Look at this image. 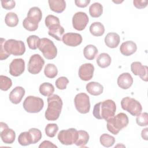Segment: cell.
<instances>
[{"mask_svg": "<svg viewBox=\"0 0 148 148\" xmlns=\"http://www.w3.org/2000/svg\"><path fill=\"white\" fill-rule=\"evenodd\" d=\"M116 110L115 102L112 99H107L98 102L94 105L92 114L97 119L106 121L114 116Z\"/></svg>", "mask_w": 148, "mask_h": 148, "instance_id": "cell-1", "label": "cell"}, {"mask_svg": "<svg viewBox=\"0 0 148 148\" xmlns=\"http://www.w3.org/2000/svg\"><path fill=\"white\" fill-rule=\"evenodd\" d=\"M48 106L45 112V118L49 121H55L60 117L62 108V101L56 94H53L47 98Z\"/></svg>", "mask_w": 148, "mask_h": 148, "instance_id": "cell-2", "label": "cell"}, {"mask_svg": "<svg viewBox=\"0 0 148 148\" xmlns=\"http://www.w3.org/2000/svg\"><path fill=\"white\" fill-rule=\"evenodd\" d=\"M108 130L114 135H117L124 128L126 127L129 123L128 117L124 113H119L110 118L107 121Z\"/></svg>", "mask_w": 148, "mask_h": 148, "instance_id": "cell-3", "label": "cell"}, {"mask_svg": "<svg viewBox=\"0 0 148 148\" xmlns=\"http://www.w3.org/2000/svg\"><path fill=\"white\" fill-rule=\"evenodd\" d=\"M24 110L31 113H36L40 112L44 106L43 100L37 97L28 96L23 103Z\"/></svg>", "mask_w": 148, "mask_h": 148, "instance_id": "cell-4", "label": "cell"}, {"mask_svg": "<svg viewBox=\"0 0 148 148\" xmlns=\"http://www.w3.org/2000/svg\"><path fill=\"white\" fill-rule=\"evenodd\" d=\"M3 47L8 54L15 56H22L25 51L24 43L21 40L13 39L6 40L3 43Z\"/></svg>", "mask_w": 148, "mask_h": 148, "instance_id": "cell-5", "label": "cell"}, {"mask_svg": "<svg viewBox=\"0 0 148 148\" xmlns=\"http://www.w3.org/2000/svg\"><path fill=\"white\" fill-rule=\"evenodd\" d=\"M38 49L42 53L45 58L47 60H53L57 56V49L53 42L48 38L40 39Z\"/></svg>", "mask_w": 148, "mask_h": 148, "instance_id": "cell-6", "label": "cell"}, {"mask_svg": "<svg viewBox=\"0 0 148 148\" xmlns=\"http://www.w3.org/2000/svg\"><path fill=\"white\" fill-rule=\"evenodd\" d=\"M121 106L123 110L127 111L134 116H138L142 110V107L140 102L129 97H126L122 99Z\"/></svg>", "mask_w": 148, "mask_h": 148, "instance_id": "cell-7", "label": "cell"}, {"mask_svg": "<svg viewBox=\"0 0 148 148\" xmlns=\"http://www.w3.org/2000/svg\"><path fill=\"white\" fill-rule=\"evenodd\" d=\"M75 106L76 110L82 114L89 112L90 109V98L84 92L77 94L74 98Z\"/></svg>", "mask_w": 148, "mask_h": 148, "instance_id": "cell-8", "label": "cell"}, {"mask_svg": "<svg viewBox=\"0 0 148 148\" xmlns=\"http://www.w3.org/2000/svg\"><path fill=\"white\" fill-rule=\"evenodd\" d=\"M77 135V131L75 128L61 130L59 132L57 138L58 140L64 145H71L75 143Z\"/></svg>", "mask_w": 148, "mask_h": 148, "instance_id": "cell-9", "label": "cell"}, {"mask_svg": "<svg viewBox=\"0 0 148 148\" xmlns=\"http://www.w3.org/2000/svg\"><path fill=\"white\" fill-rule=\"evenodd\" d=\"M44 64L45 61L39 54H34L31 56L29 60L28 71L31 74H38L41 71Z\"/></svg>", "mask_w": 148, "mask_h": 148, "instance_id": "cell-10", "label": "cell"}, {"mask_svg": "<svg viewBox=\"0 0 148 148\" xmlns=\"http://www.w3.org/2000/svg\"><path fill=\"white\" fill-rule=\"evenodd\" d=\"M88 21V17L86 13L78 12L72 17L73 27L77 31H83L87 26Z\"/></svg>", "mask_w": 148, "mask_h": 148, "instance_id": "cell-11", "label": "cell"}, {"mask_svg": "<svg viewBox=\"0 0 148 148\" xmlns=\"http://www.w3.org/2000/svg\"><path fill=\"white\" fill-rule=\"evenodd\" d=\"M0 135L2 140L6 144H12L14 142L16 138V133L11 128H9L8 125L3 123H0Z\"/></svg>", "mask_w": 148, "mask_h": 148, "instance_id": "cell-12", "label": "cell"}, {"mask_svg": "<svg viewBox=\"0 0 148 148\" xmlns=\"http://www.w3.org/2000/svg\"><path fill=\"white\" fill-rule=\"evenodd\" d=\"M25 70V62L22 58H16L12 60L9 65V73L14 77L21 75Z\"/></svg>", "mask_w": 148, "mask_h": 148, "instance_id": "cell-13", "label": "cell"}, {"mask_svg": "<svg viewBox=\"0 0 148 148\" xmlns=\"http://www.w3.org/2000/svg\"><path fill=\"white\" fill-rule=\"evenodd\" d=\"M62 41L68 46L76 47L82 43V36L77 33H66L63 35Z\"/></svg>", "mask_w": 148, "mask_h": 148, "instance_id": "cell-14", "label": "cell"}, {"mask_svg": "<svg viewBox=\"0 0 148 148\" xmlns=\"http://www.w3.org/2000/svg\"><path fill=\"white\" fill-rule=\"evenodd\" d=\"M131 70L132 72L136 76H139L140 79L147 82V70L148 68L146 65H143L141 62L135 61L133 62L131 65Z\"/></svg>", "mask_w": 148, "mask_h": 148, "instance_id": "cell-15", "label": "cell"}, {"mask_svg": "<svg viewBox=\"0 0 148 148\" xmlns=\"http://www.w3.org/2000/svg\"><path fill=\"white\" fill-rule=\"evenodd\" d=\"M94 66L91 63H86L82 65L79 69V76L83 81H88L93 77Z\"/></svg>", "mask_w": 148, "mask_h": 148, "instance_id": "cell-16", "label": "cell"}, {"mask_svg": "<svg viewBox=\"0 0 148 148\" xmlns=\"http://www.w3.org/2000/svg\"><path fill=\"white\" fill-rule=\"evenodd\" d=\"M117 82L119 87L124 90H127L132 85L133 78L130 73L125 72L119 75Z\"/></svg>", "mask_w": 148, "mask_h": 148, "instance_id": "cell-17", "label": "cell"}, {"mask_svg": "<svg viewBox=\"0 0 148 148\" xmlns=\"http://www.w3.org/2000/svg\"><path fill=\"white\" fill-rule=\"evenodd\" d=\"M25 90L20 86H17L10 92L9 98L10 102L14 104L19 103L25 95Z\"/></svg>", "mask_w": 148, "mask_h": 148, "instance_id": "cell-18", "label": "cell"}, {"mask_svg": "<svg viewBox=\"0 0 148 148\" xmlns=\"http://www.w3.org/2000/svg\"><path fill=\"white\" fill-rule=\"evenodd\" d=\"M137 46L136 43L131 40H128L123 42L120 47V51L121 53L125 56H130L136 52Z\"/></svg>", "mask_w": 148, "mask_h": 148, "instance_id": "cell-19", "label": "cell"}, {"mask_svg": "<svg viewBox=\"0 0 148 148\" xmlns=\"http://www.w3.org/2000/svg\"><path fill=\"white\" fill-rule=\"evenodd\" d=\"M120 42V36L116 32H109L105 38V43L109 48H116Z\"/></svg>", "mask_w": 148, "mask_h": 148, "instance_id": "cell-20", "label": "cell"}, {"mask_svg": "<svg viewBox=\"0 0 148 148\" xmlns=\"http://www.w3.org/2000/svg\"><path fill=\"white\" fill-rule=\"evenodd\" d=\"M42 17V13L41 10L38 7H32L29 10L27 18L31 21L35 23L39 24L41 21Z\"/></svg>", "mask_w": 148, "mask_h": 148, "instance_id": "cell-21", "label": "cell"}, {"mask_svg": "<svg viewBox=\"0 0 148 148\" xmlns=\"http://www.w3.org/2000/svg\"><path fill=\"white\" fill-rule=\"evenodd\" d=\"M87 91L91 95L97 96L101 95L103 91V87L98 82H91L86 84Z\"/></svg>", "mask_w": 148, "mask_h": 148, "instance_id": "cell-22", "label": "cell"}, {"mask_svg": "<svg viewBox=\"0 0 148 148\" xmlns=\"http://www.w3.org/2000/svg\"><path fill=\"white\" fill-rule=\"evenodd\" d=\"M64 33V29L60 24L54 25L49 28V35L58 41L62 40Z\"/></svg>", "mask_w": 148, "mask_h": 148, "instance_id": "cell-23", "label": "cell"}, {"mask_svg": "<svg viewBox=\"0 0 148 148\" xmlns=\"http://www.w3.org/2000/svg\"><path fill=\"white\" fill-rule=\"evenodd\" d=\"M50 9L57 13H61L66 8V2L64 0H49L48 1Z\"/></svg>", "mask_w": 148, "mask_h": 148, "instance_id": "cell-24", "label": "cell"}, {"mask_svg": "<svg viewBox=\"0 0 148 148\" xmlns=\"http://www.w3.org/2000/svg\"><path fill=\"white\" fill-rule=\"evenodd\" d=\"M89 140V135L84 130L77 131V135L75 144L80 147H84Z\"/></svg>", "mask_w": 148, "mask_h": 148, "instance_id": "cell-25", "label": "cell"}, {"mask_svg": "<svg viewBox=\"0 0 148 148\" xmlns=\"http://www.w3.org/2000/svg\"><path fill=\"white\" fill-rule=\"evenodd\" d=\"M97 65L102 68H105L108 67L110 64H111V61H112V59L110 56L105 53H101L97 58Z\"/></svg>", "mask_w": 148, "mask_h": 148, "instance_id": "cell-26", "label": "cell"}, {"mask_svg": "<svg viewBox=\"0 0 148 148\" xmlns=\"http://www.w3.org/2000/svg\"><path fill=\"white\" fill-rule=\"evenodd\" d=\"M90 33L95 36H101L105 32V27L100 22H94L90 27Z\"/></svg>", "mask_w": 148, "mask_h": 148, "instance_id": "cell-27", "label": "cell"}, {"mask_svg": "<svg viewBox=\"0 0 148 148\" xmlns=\"http://www.w3.org/2000/svg\"><path fill=\"white\" fill-rule=\"evenodd\" d=\"M98 53V49L94 45H88L83 49V55L88 60H92L95 58Z\"/></svg>", "mask_w": 148, "mask_h": 148, "instance_id": "cell-28", "label": "cell"}, {"mask_svg": "<svg viewBox=\"0 0 148 148\" xmlns=\"http://www.w3.org/2000/svg\"><path fill=\"white\" fill-rule=\"evenodd\" d=\"M89 13L90 16L94 18L100 17L103 13L102 5L98 2L92 3L89 8Z\"/></svg>", "mask_w": 148, "mask_h": 148, "instance_id": "cell-29", "label": "cell"}, {"mask_svg": "<svg viewBox=\"0 0 148 148\" xmlns=\"http://www.w3.org/2000/svg\"><path fill=\"white\" fill-rule=\"evenodd\" d=\"M18 142L21 146H28L33 144L32 138L31 133L29 131L21 132L18 137Z\"/></svg>", "mask_w": 148, "mask_h": 148, "instance_id": "cell-30", "label": "cell"}, {"mask_svg": "<svg viewBox=\"0 0 148 148\" xmlns=\"http://www.w3.org/2000/svg\"><path fill=\"white\" fill-rule=\"evenodd\" d=\"M40 93L45 97H49L53 95L54 91V86L50 83H43L39 86Z\"/></svg>", "mask_w": 148, "mask_h": 148, "instance_id": "cell-31", "label": "cell"}, {"mask_svg": "<svg viewBox=\"0 0 148 148\" xmlns=\"http://www.w3.org/2000/svg\"><path fill=\"white\" fill-rule=\"evenodd\" d=\"M5 22L8 27H16L18 23V16L14 12L8 13L5 17Z\"/></svg>", "mask_w": 148, "mask_h": 148, "instance_id": "cell-32", "label": "cell"}, {"mask_svg": "<svg viewBox=\"0 0 148 148\" xmlns=\"http://www.w3.org/2000/svg\"><path fill=\"white\" fill-rule=\"evenodd\" d=\"M44 73L47 77L53 79L58 74L57 68L53 64H47L45 67Z\"/></svg>", "mask_w": 148, "mask_h": 148, "instance_id": "cell-33", "label": "cell"}, {"mask_svg": "<svg viewBox=\"0 0 148 148\" xmlns=\"http://www.w3.org/2000/svg\"><path fill=\"white\" fill-rule=\"evenodd\" d=\"M99 141L101 144L104 147H109L114 145L115 142V139L113 136L108 134H103L100 136Z\"/></svg>", "mask_w": 148, "mask_h": 148, "instance_id": "cell-34", "label": "cell"}, {"mask_svg": "<svg viewBox=\"0 0 148 148\" xmlns=\"http://www.w3.org/2000/svg\"><path fill=\"white\" fill-rule=\"evenodd\" d=\"M27 42L30 49L36 50L39 47L40 42V39L36 35H30L27 38Z\"/></svg>", "mask_w": 148, "mask_h": 148, "instance_id": "cell-35", "label": "cell"}, {"mask_svg": "<svg viewBox=\"0 0 148 148\" xmlns=\"http://www.w3.org/2000/svg\"><path fill=\"white\" fill-rule=\"evenodd\" d=\"M12 86V80L3 75L0 76V88L2 91L8 90Z\"/></svg>", "mask_w": 148, "mask_h": 148, "instance_id": "cell-36", "label": "cell"}, {"mask_svg": "<svg viewBox=\"0 0 148 148\" xmlns=\"http://www.w3.org/2000/svg\"><path fill=\"white\" fill-rule=\"evenodd\" d=\"M58 130V127L56 124L50 123L45 127V133L46 135L50 138H53L56 135Z\"/></svg>", "mask_w": 148, "mask_h": 148, "instance_id": "cell-37", "label": "cell"}, {"mask_svg": "<svg viewBox=\"0 0 148 148\" xmlns=\"http://www.w3.org/2000/svg\"><path fill=\"white\" fill-rule=\"evenodd\" d=\"M45 25L46 26L49 28L51 26H53L54 25L57 24H60V20L59 18L52 14L48 15L46 18H45Z\"/></svg>", "mask_w": 148, "mask_h": 148, "instance_id": "cell-38", "label": "cell"}, {"mask_svg": "<svg viewBox=\"0 0 148 148\" xmlns=\"http://www.w3.org/2000/svg\"><path fill=\"white\" fill-rule=\"evenodd\" d=\"M136 122L139 126H147L148 125V114L146 112L139 114L136 118Z\"/></svg>", "mask_w": 148, "mask_h": 148, "instance_id": "cell-39", "label": "cell"}, {"mask_svg": "<svg viewBox=\"0 0 148 148\" xmlns=\"http://www.w3.org/2000/svg\"><path fill=\"white\" fill-rule=\"evenodd\" d=\"M28 131L31 133L32 135L33 144L36 143L41 139L42 135L41 131L39 129L32 128L29 129Z\"/></svg>", "mask_w": 148, "mask_h": 148, "instance_id": "cell-40", "label": "cell"}, {"mask_svg": "<svg viewBox=\"0 0 148 148\" xmlns=\"http://www.w3.org/2000/svg\"><path fill=\"white\" fill-rule=\"evenodd\" d=\"M24 28L29 31H35L38 28V24H35L29 21L27 17L24 18L23 22Z\"/></svg>", "mask_w": 148, "mask_h": 148, "instance_id": "cell-41", "label": "cell"}, {"mask_svg": "<svg viewBox=\"0 0 148 148\" xmlns=\"http://www.w3.org/2000/svg\"><path fill=\"white\" fill-rule=\"evenodd\" d=\"M69 83V80L67 77L65 76H61L58 77L56 81V86L59 90H64L66 88L67 84Z\"/></svg>", "mask_w": 148, "mask_h": 148, "instance_id": "cell-42", "label": "cell"}, {"mask_svg": "<svg viewBox=\"0 0 148 148\" xmlns=\"http://www.w3.org/2000/svg\"><path fill=\"white\" fill-rule=\"evenodd\" d=\"M5 39L4 38H1L0 40V60H3L6 59L10 56V54H8L3 47V43L5 42Z\"/></svg>", "mask_w": 148, "mask_h": 148, "instance_id": "cell-43", "label": "cell"}, {"mask_svg": "<svg viewBox=\"0 0 148 148\" xmlns=\"http://www.w3.org/2000/svg\"><path fill=\"white\" fill-rule=\"evenodd\" d=\"M1 5L3 8L6 10H11L16 6V2L14 1H1Z\"/></svg>", "mask_w": 148, "mask_h": 148, "instance_id": "cell-44", "label": "cell"}, {"mask_svg": "<svg viewBox=\"0 0 148 148\" xmlns=\"http://www.w3.org/2000/svg\"><path fill=\"white\" fill-rule=\"evenodd\" d=\"M134 5L137 9H143L147 6V1L146 0H134L133 1Z\"/></svg>", "mask_w": 148, "mask_h": 148, "instance_id": "cell-45", "label": "cell"}, {"mask_svg": "<svg viewBox=\"0 0 148 148\" xmlns=\"http://www.w3.org/2000/svg\"><path fill=\"white\" fill-rule=\"evenodd\" d=\"M90 0H75V5L79 8H86L90 3Z\"/></svg>", "mask_w": 148, "mask_h": 148, "instance_id": "cell-46", "label": "cell"}, {"mask_svg": "<svg viewBox=\"0 0 148 148\" xmlns=\"http://www.w3.org/2000/svg\"><path fill=\"white\" fill-rule=\"evenodd\" d=\"M39 148H46V147L52 148V147H57V146L49 140H44L40 144V145L39 146Z\"/></svg>", "mask_w": 148, "mask_h": 148, "instance_id": "cell-47", "label": "cell"}, {"mask_svg": "<svg viewBox=\"0 0 148 148\" xmlns=\"http://www.w3.org/2000/svg\"><path fill=\"white\" fill-rule=\"evenodd\" d=\"M147 134H148V128H145L142 131L141 136L143 139L147 140V139H148V135Z\"/></svg>", "mask_w": 148, "mask_h": 148, "instance_id": "cell-48", "label": "cell"}]
</instances>
